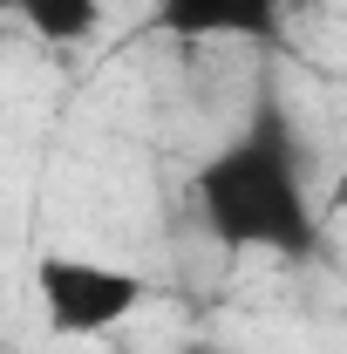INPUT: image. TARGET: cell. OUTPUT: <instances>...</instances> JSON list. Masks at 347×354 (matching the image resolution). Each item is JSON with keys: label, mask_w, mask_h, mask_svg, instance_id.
I'll list each match as a JSON object with an SVG mask.
<instances>
[{"label": "cell", "mask_w": 347, "mask_h": 354, "mask_svg": "<svg viewBox=\"0 0 347 354\" xmlns=\"http://www.w3.org/2000/svg\"><path fill=\"white\" fill-rule=\"evenodd\" d=\"M35 293H41V320L48 334L62 341H88V334H109L143 307V272L102 259H75V252H41L35 259Z\"/></svg>", "instance_id": "2"}, {"label": "cell", "mask_w": 347, "mask_h": 354, "mask_svg": "<svg viewBox=\"0 0 347 354\" xmlns=\"http://www.w3.org/2000/svg\"><path fill=\"white\" fill-rule=\"evenodd\" d=\"M0 14H14L48 48H82L102 28V0H0Z\"/></svg>", "instance_id": "4"}, {"label": "cell", "mask_w": 347, "mask_h": 354, "mask_svg": "<svg viewBox=\"0 0 347 354\" xmlns=\"http://www.w3.org/2000/svg\"><path fill=\"white\" fill-rule=\"evenodd\" d=\"M177 354H225V348H205V341H191V348H177Z\"/></svg>", "instance_id": "5"}, {"label": "cell", "mask_w": 347, "mask_h": 354, "mask_svg": "<svg viewBox=\"0 0 347 354\" xmlns=\"http://www.w3.org/2000/svg\"><path fill=\"white\" fill-rule=\"evenodd\" d=\"M150 28L171 41H279V0H157Z\"/></svg>", "instance_id": "3"}, {"label": "cell", "mask_w": 347, "mask_h": 354, "mask_svg": "<svg viewBox=\"0 0 347 354\" xmlns=\"http://www.w3.org/2000/svg\"><path fill=\"white\" fill-rule=\"evenodd\" d=\"M191 191H198L205 232L225 252H272V259L320 252V205L306 191L300 130L272 88H259L252 116L198 164Z\"/></svg>", "instance_id": "1"}]
</instances>
